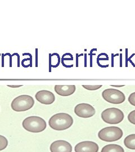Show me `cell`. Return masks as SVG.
I'll return each instance as SVG.
<instances>
[{
  "mask_svg": "<svg viewBox=\"0 0 135 152\" xmlns=\"http://www.w3.org/2000/svg\"><path fill=\"white\" fill-rule=\"evenodd\" d=\"M124 144L126 148L135 150V134H131L127 136L124 139Z\"/></svg>",
  "mask_w": 135,
  "mask_h": 152,
  "instance_id": "obj_13",
  "label": "cell"
},
{
  "mask_svg": "<svg viewBox=\"0 0 135 152\" xmlns=\"http://www.w3.org/2000/svg\"><path fill=\"white\" fill-rule=\"evenodd\" d=\"M36 67H38V49H36Z\"/></svg>",
  "mask_w": 135,
  "mask_h": 152,
  "instance_id": "obj_21",
  "label": "cell"
},
{
  "mask_svg": "<svg viewBox=\"0 0 135 152\" xmlns=\"http://www.w3.org/2000/svg\"><path fill=\"white\" fill-rule=\"evenodd\" d=\"M23 128L29 132L39 133L45 130L47 127L46 122L38 116H30L23 121Z\"/></svg>",
  "mask_w": 135,
  "mask_h": 152,
  "instance_id": "obj_2",
  "label": "cell"
},
{
  "mask_svg": "<svg viewBox=\"0 0 135 152\" xmlns=\"http://www.w3.org/2000/svg\"><path fill=\"white\" fill-rule=\"evenodd\" d=\"M11 55H12V57L15 55L17 56V57H18V67H20V55L18 54V53H14Z\"/></svg>",
  "mask_w": 135,
  "mask_h": 152,
  "instance_id": "obj_19",
  "label": "cell"
},
{
  "mask_svg": "<svg viewBox=\"0 0 135 152\" xmlns=\"http://www.w3.org/2000/svg\"><path fill=\"white\" fill-rule=\"evenodd\" d=\"M112 86H114V87H123L124 86V85H111Z\"/></svg>",
  "mask_w": 135,
  "mask_h": 152,
  "instance_id": "obj_25",
  "label": "cell"
},
{
  "mask_svg": "<svg viewBox=\"0 0 135 152\" xmlns=\"http://www.w3.org/2000/svg\"><path fill=\"white\" fill-rule=\"evenodd\" d=\"M74 113L81 118H90L95 114V109L89 104H79L74 108Z\"/></svg>",
  "mask_w": 135,
  "mask_h": 152,
  "instance_id": "obj_7",
  "label": "cell"
},
{
  "mask_svg": "<svg viewBox=\"0 0 135 152\" xmlns=\"http://www.w3.org/2000/svg\"><path fill=\"white\" fill-rule=\"evenodd\" d=\"M51 58H52V56H51V54H49V72H51V65H52V64H51Z\"/></svg>",
  "mask_w": 135,
  "mask_h": 152,
  "instance_id": "obj_20",
  "label": "cell"
},
{
  "mask_svg": "<svg viewBox=\"0 0 135 152\" xmlns=\"http://www.w3.org/2000/svg\"><path fill=\"white\" fill-rule=\"evenodd\" d=\"M36 100L39 103L46 105L53 103L55 100L54 94L48 90H41L36 93L35 95Z\"/></svg>",
  "mask_w": 135,
  "mask_h": 152,
  "instance_id": "obj_8",
  "label": "cell"
},
{
  "mask_svg": "<svg viewBox=\"0 0 135 152\" xmlns=\"http://www.w3.org/2000/svg\"><path fill=\"white\" fill-rule=\"evenodd\" d=\"M7 86L12 88H18V87H22L23 85H7Z\"/></svg>",
  "mask_w": 135,
  "mask_h": 152,
  "instance_id": "obj_24",
  "label": "cell"
},
{
  "mask_svg": "<svg viewBox=\"0 0 135 152\" xmlns=\"http://www.w3.org/2000/svg\"><path fill=\"white\" fill-rule=\"evenodd\" d=\"M5 56L9 55L10 58V67H12V55L10 53H6L5 54Z\"/></svg>",
  "mask_w": 135,
  "mask_h": 152,
  "instance_id": "obj_22",
  "label": "cell"
},
{
  "mask_svg": "<svg viewBox=\"0 0 135 152\" xmlns=\"http://www.w3.org/2000/svg\"><path fill=\"white\" fill-rule=\"evenodd\" d=\"M25 55H29L30 56L29 58L24 59L22 60V65L24 68H28L29 66H32V56L29 53H24L23 54V56Z\"/></svg>",
  "mask_w": 135,
  "mask_h": 152,
  "instance_id": "obj_14",
  "label": "cell"
},
{
  "mask_svg": "<svg viewBox=\"0 0 135 152\" xmlns=\"http://www.w3.org/2000/svg\"><path fill=\"white\" fill-rule=\"evenodd\" d=\"M8 145V140L5 136L0 135V151L5 149Z\"/></svg>",
  "mask_w": 135,
  "mask_h": 152,
  "instance_id": "obj_15",
  "label": "cell"
},
{
  "mask_svg": "<svg viewBox=\"0 0 135 152\" xmlns=\"http://www.w3.org/2000/svg\"><path fill=\"white\" fill-rule=\"evenodd\" d=\"M101 152H124V150L119 145L109 144L104 147Z\"/></svg>",
  "mask_w": 135,
  "mask_h": 152,
  "instance_id": "obj_12",
  "label": "cell"
},
{
  "mask_svg": "<svg viewBox=\"0 0 135 152\" xmlns=\"http://www.w3.org/2000/svg\"><path fill=\"white\" fill-rule=\"evenodd\" d=\"M75 85H55V91L57 94L62 96H68L76 91Z\"/></svg>",
  "mask_w": 135,
  "mask_h": 152,
  "instance_id": "obj_11",
  "label": "cell"
},
{
  "mask_svg": "<svg viewBox=\"0 0 135 152\" xmlns=\"http://www.w3.org/2000/svg\"><path fill=\"white\" fill-rule=\"evenodd\" d=\"M50 151L51 152H72V147L68 141L57 140L51 144Z\"/></svg>",
  "mask_w": 135,
  "mask_h": 152,
  "instance_id": "obj_10",
  "label": "cell"
},
{
  "mask_svg": "<svg viewBox=\"0 0 135 152\" xmlns=\"http://www.w3.org/2000/svg\"><path fill=\"white\" fill-rule=\"evenodd\" d=\"M73 124L72 117L67 113H60L52 116L49 121L50 127L53 130L63 131L70 127Z\"/></svg>",
  "mask_w": 135,
  "mask_h": 152,
  "instance_id": "obj_1",
  "label": "cell"
},
{
  "mask_svg": "<svg viewBox=\"0 0 135 152\" xmlns=\"http://www.w3.org/2000/svg\"><path fill=\"white\" fill-rule=\"evenodd\" d=\"M123 135V131L120 128L115 126H111L104 128L100 131L98 136L103 141L113 142L120 139Z\"/></svg>",
  "mask_w": 135,
  "mask_h": 152,
  "instance_id": "obj_4",
  "label": "cell"
},
{
  "mask_svg": "<svg viewBox=\"0 0 135 152\" xmlns=\"http://www.w3.org/2000/svg\"><path fill=\"white\" fill-rule=\"evenodd\" d=\"M102 120L110 125H116L120 123L124 119V113L119 109L110 108L104 110L101 114Z\"/></svg>",
  "mask_w": 135,
  "mask_h": 152,
  "instance_id": "obj_5",
  "label": "cell"
},
{
  "mask_svg": "<svg viewBox=\"0 0 135 152\" xmlns=\"http://www.w3.org/2000/svg\"><path fill=\"white\" fill-rule=\"evenodd\" d=\"M128 102L131 105L135 107V92L131 94L128 97Z\"/></svg>",
  "mask_w": 135,
  "mask_h": 152,
  "instance_id": "obj_18",
  "label": "cell"
},
{
  "mask_svg": "<svg viewBox=\"0 0 135 152\" xmlns=\"http://www.w3.org/2000/svg\"><path fill=\"white\" fill-rule=\"evenodd\" d=\"M99 146L95 142L82 141L77 144L75 147L76 152H98Z\"/></svg>",
  "mask_w": 135,
  "mask_h": 152,
  "instance_id": "obj_9",
  "label": "cell"
},
{
  "mask_svg": "<svg viewBox=\"0 0 135 152\" xmlns=\"http://www.w3.org/2000/svg\"><path fill=\"white\" fill-rule=\"evenodd\" d=\"M2 67H4V57L5 55L4 54H2Z\"/></svg>",
  "mask_w": 135,
  "mask_h": 152,
  "instance_id": "obj_23",
  "label": "cell"
},
{
  "mask_svg": "<svg viewBox=\"0 0 135 152\" xmlns=\"http://www.w3.org/2000/svg\"><path fill=\"white\" fill-rule=\"evenodd\" d=\"M82 87L88 90L94 91L101 88L102 87V85H82Z\"/></svg>",
  "mask_w": 135,
  "mask_h": 152,
  "instance_id": "obj_16",
  "label": "cell"
},
{
  "mask_svg": "<svg viewBox=\"0 0 135 152\" xmlns=\"http://www.w3.org/2000/svg\"><path fill=\"white\" fill-rule=\"evenodd\" d=\"M128 120L131 124L135 125V110L131 112L128 115Z\"/></svg>",
  "mask_w": 135,
  "mask_h": 152,
  "instance_id": "obj_17",
  "label": "cell"
},
{
  "mask_svg": "<svg viewBox=\"0 0 135 152\" xmlns=\"http://www.w3.org/2000/svg\"><path fill=\"white\" fill-rule=\"evenodd\" d=\"M34 104L33 98L27 95H20L11 102V108L15 112H25L32 108Z\"/></svg>",
  "mask_w": 135,
  "mask_h": 152,
  "instance_id": "obj_3",
  "label": "cell"
},
{
  "mask_svg": "<svg viewBox=\"0 0 135 152\" xmlns=\"http://www.w3.org/2000/svg\"><path fill=\"white\" fill-rule=\"evenodd\" d=\"M102 96L108 103L113 104L123 103L126 100L124 94L117 89L108 88L102 92Z\"/></svg>",
  "mask_w": 135,
  "mask_h": 152,
  "instance_id": "obj_6",
  "label": "cell"
}]
</instances>
